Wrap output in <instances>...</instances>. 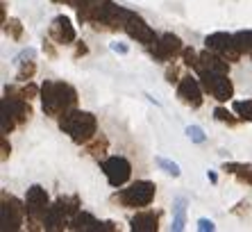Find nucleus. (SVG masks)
<instances>
[{"label":"nucleus","instance_id":"bb28decb","mask_svg":"<svg viewBox=\"0 0 252 232\" xmlns=\"http://www.w3.org/2000/svg\"><path fill=\"white\" fill-rule=\"evenodd\" d=\"M214 221H207V219H200L198 221V230H214Z\"/></svg>","mask_w":252,"mask_h":232},{"label":"nucleus","instance_id":"6ab92c4d","mask_svg":"<svg viewBox=\"0 0 252 232\" xmlns=\"http://www.w3.org/2000/svg\"><path fill=\"white\" fill-rule=\"evenodd\" d=\"M5 32L12 37V39H21V35H23V25H21L18 18H9V21H5Z\"/></svg>","mask_w":252,"mask_h":232},{"label":"nucleus","instance_id":"39448f33","mask_svg":"<svg viewBox=\"0 0 252 232\" xmlns=\"http://www.w3.org/2000/svg\"><path fill=\"white\" fill-rule=\"evenodd\" d=\"M207 48L218 52V55L223 59H227V62H239L241 52H243L239 46V41H236V37H227V35H223V32L207 37Z\"/></svg>","mask_w":252,"mask_h":232},{"label":"nucleus","instance_id":"c85d7f7f","mask_svg":"<svg viewBox=\"0 0 252 232\" xmlns=\"http://www.w3.org/2000/svg\"><path fill=\"white\" fill-rule=\"evenodd\" d=\"M43 50H46L50 57H57V50H55V46L50 43V41H46V43H43Z\"/></svg>","mask_w":252,"mask_h":232},{"label":"nucleus","instance_id":"7c9ffc66","mask_svg":"<svg viewBox=\"0 0 252 232\" xmlns=\"http://www.w3.org/2000/svg\"><path fill=\"white\" fill-rule=\"evenodd\" d=\"M80 55H87V46H84V41L77 46V50H75V57H80Z\"/></svg>","mask_w":252,"mask_h":232},{"label":"nucleus","instance_id":"1a4fd4ad","mask_svg":"<svg viewBox=\"0 0 252 232\" xmlns=\"http://www.w3.org/2000/svg\"><path fill=\"white\" fill-rule=\"evenodd\" d=\"M180 52H182V41L175 35H164L161 39L155 41L153 46V55L159 62H173Z\"/></svg>","mask_w":252,"mask_h":232},{"label":"nucleus","instance_id":"f257e3e1","mask_svg":"<svg viewBox=\"0 0 252 232\" xmlns=\"http://www.w3.org/2000/svg\"><path fill=\"white\" fill-rule=\"evenodd\" d=\"M43 112L50 116H62L75 105L77 93L70 84L64 82H46L43 84Z\"/></svg>","mask_w":252,"mask_h":232},{"label":"nucleus","instance_id":"dca6fc26","mask_svg":"<svg viewBox=\"0 0 252 232\" xmlns=\"http://www.w3.org/2000/svg\"><path fill=\"white\" fill-rule=\"evenodd\" d=\"M225 171L232 175H236L241 182H246V185H252V166L250 164H225Z\"/></svg>","mask_w":252,"mask_h":232},{"label":"nucleus","instance_id":"f3484780","mask_svg":"<svg viewBox=\"0 0 252 232\" xmlns=\"http://www.w3.org/2000/svg\"><path fill=\"white\" fill-rule=\"evenodd\" d=\"M18 80L21 82H28L32 80V76L36 73V64L34 62H18Z\"/></svg>","mask_w":252,"mask_h":232},{"label":"nucleus","instance_id":"2eb2a0df","mask_svg":"<svg viewBox=\"0 0 252 232\" xmlns=\"http://www.w3.org/2000/svg\"><path fill=\"white\" fill-rule=\"evenodd\" d=\"M173 212H175L173 230L175 232L184 230V223H187V198H175V203H173Z\"/></svg>","mask_w":252,"mask_h":232},{"label":"nucleus","instance_id":"4be33fe9","mask_svg":"<svg viewBox=\"0 0 252 232\" xmlns=\"http://www.w3.org/2000/svg\"><path fill=\"white\" fill-rule=\"evenodd\" d=\"M214 116H216V121L227 123V125H236V123H239V118H234V114H232V112H227L225 107H216Z\"/></svg>","mask_w":252,"mask_h":232},{"label":"nucleus","instance_id":"20e7f679","mask_svg":"<svg viewBox=\"0 0 252 232\" xmlns=\"http://www.w3.org/2000/svg\"><path fill=\"white\" fill-rule=\"evenodd\" d=\"M200 77H202V87L207 93H211L216 100L225 103L234 96V87L229 82L227 73H220V71H211V69H198Z\"/></svg>","mask_w":252,"mask_h":232},{"label":"nucleus","instance_id":"f03ea898","mask_svg":"<svg viewBox=\"0 0 252 232\" xmlns=\"http://www.w3.org/2000/svg\"><path fill=\"white\" fill-rule=\"evenodd\" d=\"M59 125L64 130L66 134H70V139L75 141V144H89V141L94 139L95 130V118L94 114H89V112H66V114L59 116Z\"/></svg>","mask_w":252,"mask_h":232},{"label":"nucleus","instance_id":"b1692460","mask_svg":"<svg viewBox=\"0 0 252 232\" xmlns=\"http://www.w3.org/2000/svg\"><path fill=\"white\" fill-rule=\"evenodd\" d=\"M187 134L191 137V141H195V144H202V141H205V132H202V128H198V125H189Z\"/></svg>","mask_w":252,"mask_h":232},{"label":"nucleus","instance_id":"a878e982","mask_svg":"<svg viewBox=\"0 0 252 232\" xmlns=\"http://www.w3.org/2000/svg\"><path fill=\"white\" fill-rule=\"evenodd\" d=\"M28 57H34V50H32V48H25L23 52H18L16 57H14V64H18V62H23V59H28Z\"/></svg>","mask_w":252,"mask_h":232},{"label":"nucleus","instance_id":"7ed1b4c3","mask_svg":"<svg viewBox=\"0 0 252 232\" xmlns=\"http://www.w3.org/2000/svg\"><path fill=\"white\" fill-rule=\"evenodd\" d=\"M153 198H155V185L148 180H139L129 187V189H123L121 193H114L112 200L125 205V207L141 209V207H148V205L153 203Z\"/></svg>","mask_w":252,"mask_h":232},{"label":"nucleus","instance_id":"9d476101","mask_svg":"<svg viewBox=\"0 0 252 232\" xmlns=\"http://www.w3.org/2000/svg\"><path fill=\"white\" fill-rule=\"evenodd\" d=\"M125 30H127V35L132 37V39L141 41V43H146V46H153L155 41H157L153 28H150V25H148L141 16H136V14H132V12H129V16H127Z\"/></svg>","mask_w":252,"mask_h":232},{"label":"nucleus","instance_id":"423d86ee","mask_svg":"<svg viewBox=\"0 0 252 232\" xmlns=\"http://www.w3.org/2000/svg\"><path fill=\"white\" fill-rule=\"evenodd\" d=\"M25 214L36 223H43L48 214V193L46 189H41L39 185L30 187L28 198H25Z\"/></svg>","mask_w":252,"mask_h":232},{"label":"nucleus","instance_id":"5701e85b","mask_svg":"<svg viewBox=\"0 0 252 232\" xmlns=\"http://www.w3.org/2000/svg\"><path fill=\"white\" fill-rule=\"evenodd\" d=\"M236 41H239L241 50L252 55V32H239V35H236Z\"/></svg>","mask_w":252,"mask_h":232},{"label":"nucleus","instance_id":"412c9836","mask_svg":"<svg viewBox=\"0 0 252 232\" xmlns=\"http://www.w3.org/2000/svg\"><path fill=\"white\" fill-rule=\"evenodd\" d=\"M107 146H109V144H107V139L100 134V137H95L94 144L89 146V153H91L94 157H100V155H105V153H107Z\"/></svg>","mask_w":252,"mask_h":232},{"label":"nucleus","instance_id":"2f4dec72","mask_svg":"<svg viewBox=\"0 0 252 232\" xmlns=\"http://www.w3.org/2000/svg\"><path fill=\"white\" fill-rule=\"evenodd\" d=\"M55 2H75V0H55Z\"/></svg>","mask_w":252,"mask_h":232},{"label":"nucleus","instance_id":"aec40b11","mask_svg":"<svg viewBox=\"0 0 252 232\" xmlns=\"http://www.w3.org/2000/svg\"><path fill=\"white\" fill-rule=\"evenodd\" d=\"M157 166L164 171V173L173 175V178H177L180 175V166H177L175 162H170V159H166V157H157Z\"/></svg>","mask_w":252,"mask_h":232},{"label":"nucleus","instance_id":"cd10ccee","mask_svg":"<svg viewBox=\"0 0 252 232\" xmlns=\"http://www.w3.org/2000/svg\"><path fill=\"white\" fill-rule=\"evenodd\" d=\"M177 76H180V71H177L175 66H173V69H168V73H166V77H168L170 84H173V82H180V80H177Z\"/></svg>","mask_w":252,"mask_h":232},{"label":"nucleus","instance_id":"ddd939ff","mask_svg":"<svg viewBox=\"0 0 252 232\" xmlns=\"http://www.w3.org/2000/svg\"><path fill=\"white\" fill-rule=\"evenodd\" d=\"M50 37H53L57 43H73L75 41V30L70 25L68 16H57L50 25Z\"/></svg>","mask_w":252,"mask_h":232},{"label":"nucleus","instance_id":"c756f323","mask_svg":"<svg viewBox=\"0 0 252 232\" xmlns=\"http://www.w3.org/2000/svg\"><path fill=\"white\" fill-rule=\"evenodd\" d=\"M112 50H114V52H121V55H125V52H127V46H123V43H112Z\"/></svg>","mask_w":252,"mask_h":232},{"label":"nucleus","instance_id":"0eeeda50","mask_svg":"<svg viewBox=\"0 0 252 232\" xmlns=\"http://www.w3.org/2000/svg\"><path fill=\"white\" fill-rule=\"evenodd\" d=\"M102 171L107 175V182L112 187H123L132 175V166L125 157H109L102 162Z\"/></svg>","mask_w":252,"mask_h":232},{"label":"nucleus","instance_id":"4468645a","mask_svg":"<svg viewBox=\"0 0 252 232\" xmlns=\"http://www.w3.org/2000/svg\"><path fill=\"white\" fill-rule=\"evenodd\" d=\"M132 230L134 232H157L159 230V216L150 209L146 212H139V214L132 219Z\"/></svg>","mask_w":252,"mask_h":232},{"label":"nucleus","instance_id":"6e6552de","mask_svg":"<svg viewBox=\"0 0 252 232\" xmlns=\"http://www.w3.org/2000/svg\"><path fill=\"white\" fill-rule=\"evenodd\" d=\"M202 84H200L195 77L187 76L180 80V87H177V98L182 100L184 105H189V107H193V110H198L200 105H202Z\"/></svg>","mask_w":252,"mask_h":232},{"label":"nucleus","instance_id":"393cba45","mask_svg":"<svg viewBox=\"0 0 252 232\" xmlns=\"http://www.w3.org/2000/svg\"><path fill=\"white\" fill-rule=\"evenodd\" d=\"M36 93H39V89H36L34 84H28V87L21 89V93H18V96H23V98H28V100H30V98H34Z\"/></svg>","mask_w":252,"mask_h":232},{"label":"nucleus","instance_id":"f8f14e48","mask_svg":"<svg viewBox=\"0 0 252 232\" xmlns=\"http://www.w3.org/2000/svg\"><path fill=\"white\" fill-rule=\"evenodd\" d=\"M77 5V16L82 23H95L102 12V7L107 5V0H75Z\"/></svg>","mask_w":252,"mask_h":232},{"label":"nucleus","instance_id":"a211bd4d","mask_svg":"<svg viewBox=\"0 0 252 232\" xmlns=\"http://www.w3.org/2000/svg\"><path fill=\"white\" fill-rule=\"evenodd\" d=\"M234 112L243 121H252V100H239V103H234Z\"/></svg>","mask_w":252,"mask_h":232},{"label":"nucleus","instance_id":"9b49d317","mask_svg":"<svg viewBox=\"0 0 252 232\" xmlns=\"http://www.w3.org/2000/svg\"><path fill=\"white\" fill-rule=\"evenodd\" d=\"M23 214L25 207L18 205L16 198H9V203H7L5 196V203H2V230H18L21 223H23Z\"/></svg>","mask_w":252,"mask_h":232}]
</instances>
